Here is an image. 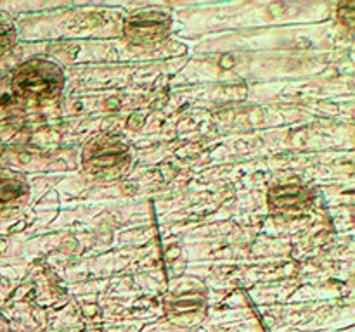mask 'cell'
Masks as SVG:
<instances>
[{"instance_id": "8", "label": "cell", "mask_w": 355, "mask_h": 332, "mask_svg": "<svg viewBox=\"0 0 355 332\" xmlns=\"http://www.w3.org/2000/svg\"><path fill=\"white\" fill-rule=\"evenodd\" d=\"M336 14H338V19L342 21V24H345L347 28H352L355 21V3L354 2L340 3Z\"/></svg>"}, {"instance_id": "2", "label": "cell", "mask_w": 355, "mask_h": 332, "mask_svg": "<svg viewBox=\"0 0 355 332\" xmlns=\"http://www.w3.org/2000/svg\"><path fill=\"white\" fill-rule=\"evenodd\" d=\"M132 151L127 142L114 133H99L90 138L82 151V168L97 182H116L127 175Z\"/></svg>"}, {"instance_id": "6", "label": "cell", "mask_w": 355, "mask_h": 332, "mask_svg": "<svg viewBox=\"0 0 355 332\" xmlns=\"http://www.w3.org/2000/svg\"><path fill=\"white\" fill-rule=\"evenodd\" d=\"M30 199V185L23 173L0 166V218L19 211Z\"/></svg>"}, {"instance_id": "5", "label": "cell", "mask_w": 355, "mask_h": 332, "mask_svg": "<svg viewBox=\"0 0 355 332\" xmlns=\"http://www.w3.org/2000/svg\"><path fill=\"white\" fill-rule=\"evenodd\" d=\"M315 201L314 190L300 182L276 183L267 192V206L274 214L293 216L312 208Z\"/></svg>"}, {"instance_id": "7", "label": "cell", "mask_w": 355, "mask_h": 332, "mask_svg": "<svg viewBox=\"0 0 355 332\" xmlns=\"http://www.w3.org/2000/svg\"><path fill=\"white\" fill-rule=\"evenodd\" d=\"M17 42V28L12 16L7 10L0 9V61L14 50Z\"/></svg>"}, {"instance_id": "4", "label": "cell", "mask_w": 355, "mask_h": 332, "mask_svg": "<svg viewBox=\"0 0 355 332\" xmlns=\"http://www.w3.org/2000/svg\"><path fill=\"white\" fill-rule=\"evenodd\" d=\"M166 318L175 325L200 324L207 315V289L196 280H186L173 287L163 304Z\"/></svg>"}, {"instance_id": "3", "label": "cell", "mask_w": 355, "mask_h": 332, "mask_svg": "<svg viewBox=\"0 0 355 332\" xmlns=\"http://www.w3.org/2000/svg\"><path fill=\"white\" fill-rule=\"evenodd\" d=\"M172 30V14L159 6L130 10L123 19L125 40L135 47H151L165 40Z\"/></svg>"}, {"instance_id": "1", "label": "cell", "mask_w": 355, "mask_h": 332, "mask_svg": "<svg viewBox=\"0 0 355 332\" xmlns=\"http://www.w3.org/2000/svg\"><path fill=\"white\" fill-rule=\"evenodd\" d=\"M64 86V73L61 66L51 59H28L17 66L9 78V92L12 99L24 102H51L58 99Z\"/></svg>"}]
</instances>
